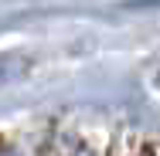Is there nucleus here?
Masks as SVG:
<instances>
[{
    "instance_id": "obj_1",
    "label": "nucleus",
    "mask_w": 160,
    "mask_h": 156,
    "mask_svg": "<svg viewBox=\"0 0 160 156\" xmlns=\"http://www.w3.org/2000/svg\"><path fill=\"white\" fill-rule=\"evenodd\" d=\"M24 71H28V64H24V61H17V58H0V85L21 78Z\"/></svg>"
}]
</instances>
